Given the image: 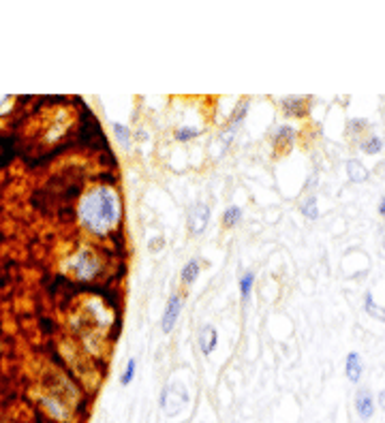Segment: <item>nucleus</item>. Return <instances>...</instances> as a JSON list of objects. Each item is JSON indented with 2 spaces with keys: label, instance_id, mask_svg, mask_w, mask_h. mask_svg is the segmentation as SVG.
I'll return each mask as SVG.
<instances>
[{
  "label": "nucleus",
  "instance_id": "nucleus-1",
  "mask_svg": "<svg viewBox=\"0 0 385 423\" xmlns=\"http://www.w3.org/2000/svg\"><path fill=\"white\" fill-rule=\"evenodd\" d=\"M84 225L94 233H107L120 220V201L111 188H96L84 197L79 205Z\"/></svg>",
  "mask_w": 385,
  "mask_h": 423
},
{
  "label": "nucleus",
  "instance_id": "nucleus-3",
  "mask_svg": "<svg viewBox=\"0 0 385 423\" xmlns=\"http://www.w3.org/2000/svg\"><path fill=\"white\" fill-rule=\"evenodd\" d=\"M208 220H210V207L204 203H197L190 210L188 216V229L192 233H204V229L208 227Z\"/></svg>",
  "mask_w": 385,
  "mask_h": 423
},
{
  "label": "nucleus",
  "instance_id": "nucleus-7",
  "mask_svg": "<svg viewBox=\"0 0 385 423\" xmlns=\"http://www.w3.org/2000/svg\"><path fill=\"white\" fill-rule=\"evenodd\" d=\"M199 269H202V263H199V259L188 261L186 265H184V269H182V282L184 284H192V282L197 280V276H199Z\"/></svg>",
  "mask_w": 385,
  "mask_h": 423
},
{
  "label": "nucleus",
  "instance_id": "nucleus-13",
  "mask_svg": "<svg viewBox=\"0 0 385 423\" xmlns=\"http://www.w3.org/2000/svg\"><path fill=\"white\" fill-rule=\"evenodd\" d=\"M197 135H199L197 129H190V126H182V129L175 131V139H178V141H188V139H192V137H197Z\"/></svg>",
  "mask_w": 385,
  "mask_h": 423
},
{
  "label": "nucleus",
  "instance_id": "nucleus-16",
  "mask_svg": "<svg viewBox=\"0 0 385 423\" xmlns=\"http://www.w3.org/2000/svg\"><path fill=\"white\" fill-rule=\"evenodd\" d=\"M379 212H381V216H383V212H385V201L381 199V205H379Z\"/></svg>",
  "mask_w": 385,
  "mask_h": 423
},
{
  "label": "nucleus",
  "instance_id": "nucleus-14",
  "mask_svg": "<svg viewBox=\"0 0 385 423\" xmlns=\"http://www.w3.org/2000/svg\"><path fill=\"white\" fill-rule=\"evenodd\" d=\"M366 312L370 314V316H376V318H381V314L376 312V306H374V299H372V293H366Z\"/></svg>",
  "mask_w": 385,
  "mask_h": 423
},
{
  "label": "nucleus",
  "instance_id": "nucleus-8",
  "mask_svg": "<svg viewBox=\"0 0 385 423\" xmlns=\"http://www.w3.org/2000/svg\"><path fill=\"white\" fill-rule=\"evenodd\" d=\"M240 220H242V210H240L238 205H231V207H227V210H225V214H223V222H225L227 227H236Z\"/></svg>",
  "mask_w": 385,
  "mask_h": 423
},
{
  "label": "nucleus",
  "instance_id": "nucleus-12",
  "mask_svg": "<svg viewBox=\"0 0 385 423\" xmlns=\"http://www.w3.org/2000/svg\"><path fill=\"white\" fill-rule=\"evenodd\" d=\"M135 370H137V359H128L126 370L122 374V378H120V382H122V385H128V382L133 380V376H135Z\"/></svg>",
  "mask_w": 385,
  "mask_h": 423
},
{
  "label": "nucleus",
  "instance_id": "nucleus-11",
  "mask_svg": "<svg viewBox=\"0 0 385 423\" xmlns=\"http://www.w3.org/2000/svg\"><path fill=\"white\" fill-rule=\"evenodd\" d=\"M253 282H255V276L251 271L242 276V280H240V295H242V299H248V295L253 291Z\"/></svg>",
  "mask_w": 385,
  "mask_h": 423
},
{
  "label": "nucleus",
  "instance_id": "nucleus-5",
  "mask_svg": "<svg viewBox=\"0 0 385 423\" xmlns=\"http://www.w3.org/2000/svg\"><path fill=\"white\" fill-rule=\"evenodd\" d=\"M219 344V331L214 329L212 325H206L202 329V336H199V346H202V353L204 355H210L212 350Z\"/></svg>",
  "mask_w": 385,
  "mask_h": 423
},
{
  "label": "nucleus",
  "instance_id": "nucleus-6",
  "mask_svg": "<svg viewBox=\"0 0 385 423\" xmlns=\"http://www.w3.org/2000/svg\"><path fill=\"white\" fill-rule=\"evenodd\" d=\"M355 408H357V412H359V417H362V419H370L372 412H374V402H372V397L362 391V393L357 395V400H355Z\"/></svg>",
  "mask_w": 385,
  "mask_h": 423
},
{
  "label": "nucleus",
  "instance_id": "nucleus-9",
  "mask_svg": "<svg viewBox=\"0 0 385 423\" xmlns=\"http://www.w3.org/2000/svg\"><path fill=\"white\" fill-rule=\"evenodd\" d=\"M302 214L306 216L308 220H315L319 216V210H317V199L315 197H308L306 201L302 203Z\"/></svg>",
  "mask_w": 385,
  "mask_h": 423
},
{
  "label": "nucleus",
  "instance_id": "nucleus-10",
  "mask_svg": "<svg viewBox=\"0 0 385 423\" xmlns=\"http://www.w3.org/2000/svg\"><path fill=\"white\" fill-rule=\"evenodd\" d=\"M111 126H114V133H116L118 141H120V143H124V148H131V131H128L126 126L118 124V122H114Z\"/></svg>",
  "mask_w": 385,
  "mask_h": 423
},
{
  "label": "nucleus",
  "instance_id": "nucleus-15",
  "mask_svg": "<svg viewBox=\"0 0 385 423\" xmlns=\"http://www.w3.org/2000/svg\"><path fill=\"white\" fill-rule=\"evenodd\" d=\"M362 148H364V152H368V154L379 152V150H381V139L379 137H370V143H366V146H362Z\"/></svg>",
  "mask_w": 385,
  "mask_h": 423
},
{
  "label": "nucleus",
  "instance_id": "nucleus-2",
  "mask_svg": "<svg viewBox=\"0 0 385 423\" xmlns=\"http://www.w3.org/2000/svg\"><path fill=\"white\" fill-rule=\"evenodd\" d=\"M180 310H182V297L180 295H171L169 301H167V308L163 312V318H160V327H163L165 333H171V329L175 327V321L180 316Z\"/></svg>",
  "mask_w": 385,
  "mask_h": 423
},
{
  "label": "nucleus",
  "instance_id": "nucleus-4",
  "mask_svg": "<svg viewBox=\"0 0 385 423\" xmlns=\"http://www.w3.org/2000/svg\"><path fill=\"white\" fill-rule=\"evenodd\" d=\"M344 372H347V378L351 382H359V378H362L364 363H362V357H359L357 350H351V353L347 355V361H344Z\"/></svg>",
  "mask_w": 385,
  "mask_h": 423
}]
</instances>
